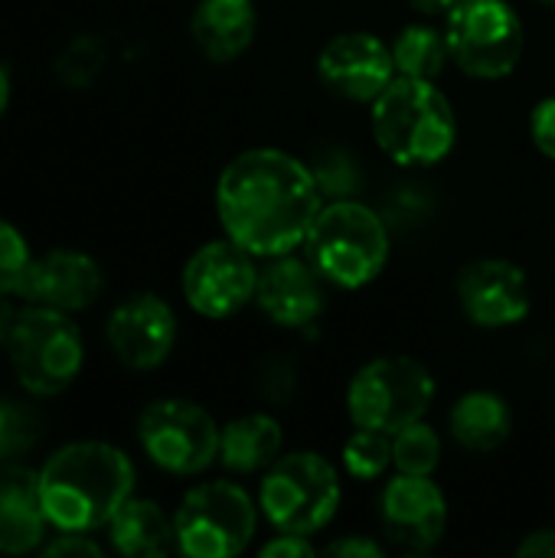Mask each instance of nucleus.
<instances>
[{
    "label": "nucleus",
    "instance_id": "obj_1",
    "mask_svg": "<svg viewBox=\"0 0 555 558\" xmlns=\"http://www.w3.org/2000/svg\"><path fill=\"white\" fill-rule=\"evenodd\" d=\"M321 206L317 173L272 147L232 157L216 183V213L226 239L255 258H278L301 248Z\"/></svg>",
    "mask_w": 555,
    "mask_h": 558
},
{
    "label": "nucleus",
    "instance_id": "obj_2",
    "mask_svg": "<svg viewBox=\"0 0 555 558\" xmlns=\"http://www.w3.org/2000/svg\"><path fill=\"white\" fill-rule=\"evenodd\" d=\"M131 494L134 464L121 448L105 441L65 445L39 471L43 513L59 533H92L108 526Z\"/></svg>",
    "mask_w": 555,
    "mask_h": 558
},
{
    "label": "nucleus",
    "instance_id": "obj_3",
    "mask_svg": "<svg viewBox=\"0 0 555 558\" xmlns=\"http://www.w3.org/2000/svg\"><path fill=\"white\" fill-rule=\"evenodd\" d=\"M373 137L399 167H435L458 141V118L435 82L396 75L373 101Z\"/></svg>",
    "mask_w": 555,
    "mask_h": 558
},
{
    "label": "nucleus",
    "instance_id": "obj_4",
    "mask_svg": "<svg viewBox=\"0 0 555 558\" xmlns=\"http://www.w3.org/2000/svg\"><path fill=\"white\" fill-rule=\"evenodd\" d=\"M304 255L324 281L357 291L383 275L389 262V229L376 209L340 196L321 206L304 239Z\"/></svg>",
    "mask_w": 555,
    "mask_h": 558
},
{
    "label": "nucleus",
    "instance_id": "obj_5",
    "mask_svg": "<svg viewBox=\"0 0 555 558\" xmlns=\"http://www.w3.org/2000/svg\"><path fill=\"white\" fill-rule=\"evenodd\" d=\"M340 494V474L324 454L294 451L265 471L258 510L278 533L314 536L337 517Z\"/></svg>",
    "mask_w": 555,
    "mask_h": 558
},
{
    "label": "nucleus",
    "instance_id": "obj_6",
    "mask_svg": "<svg viewBox=\"0 0 555 558\" xmlns=\"http://www.w3.org/2000/svg\"><path fill=\"white\" fill-rule=\"evenodd\" d=\"M7 353L20 386L29 396H59L82 373L85 347L69 314L52 307H23L13 314Z\"/></svg>",
    "mask_w": 555,
    "mask_h": 558
},
{
    "label": "nucleus",
    "instance_id": "obj_7",
    "mask_svg": "<svg viewBox=\"0 0 555 558\" xmlns=\"http://www.w3.org/2000/svg\"><path fill=\"white\" fill-rule=\"evenodd\" d=\"M435 402V376L412 356H379L357 369L347 386V415L357 428L396 435L425 418Z\"/></svg>",
    "mask_w": 555,
    "mask_h": 558
},
{
    "label": "nucleus",
    "instance_id": "obj_8",
    "mask_svg": "<svg viewBox=\"0 0 555 558\" xmlns=\"http://www.w3.org/2000/svg\"><path fill=\"white\" fill-rule=\"evenodd\" d=\"M177 549L190 558H232L249 549L258 507L232 481H206L186 490L173 517Z\"/></svg>",
    "mask_w": 555,
    "mask_h": 558
},
{
    "label": "nucleus",
    "instance_id": "obj_9",
    "mask_svg": "<svg viewBox=\"0 0 555 558\" xmlns=\"http://www.w3.org/2000/svg\"><path fill=\"white\" fill-rule=\"evenodd\" d=\"M445 39L451 62L471 78H507L527 49L520 13L507 0H461L448 13Z\"/></svg>",
    "mask_w": 555,
    "mask_h": 558
},
{
    "label": "nucleus",
    "instance_id": "obj_10",
    "mask_svg": "<svg viewBox=\"0 0 555 558\" xmlns=\"http://www.w3.org/2000/svg\"><path fill=\"white\" fill-rule=\"evenodd\" d=\"M219 425L190 399H157L137 418L144 454L167 474L193 477L219 461Z\"/></svg>",
    "mask_w": 555,
    "mask_h": 558
},
{
    "label": "nucleus",
    "instance_id": "obj_11",
    "mask_svg": "<svg viewBox=\"0 0 555 558\" xmlns=\"http://www.w3.org/2000/svg\"><path fill=\"white\" fill-rule=\"evenodd\" d=\"M180 284L186 304L200 317L226 320L255 301V288H258L255 255L236 245L232 239L206 242L183 265Z\"/></svg>",
    "mask_w": 555,
    "mask_h": 558
},
{
    "label": "nucleus",
    "instance_id": "obj_12",
    "mask_svg": "<svg viewBox=\"0 0 555 558\" xmlns=\"http://www.w3.org/2000/svg\"><path fill=\"white\" fill-rule=\"evenodd\" d=\"M317 75L330 95L373 105L396 78L393 46H386L376 33H340L327 39V46L321 49Z\"/></svg>",
    "mask_w": 555,
    "mask_h": 558
},
{
    "label": "nucleus",
    "instance_id": "obj_13",
    "mask_svg": "<svg viewBox=\"0 0 555 558\" xmlns=\"http://www.w3.org/2000/svg\"><path fill=\"white\" fill-rule=\"evenodd\" d=\"M458 304L481 330L517 327L530 314L527 271L507 258H478L458 271Z\"/></svg>",
    "mask_w": 555,
    "mask_h": 558
},
{
    "label": "nucleus",
    "instance_id": "obj_14",
    "mask_svg": "<svg viewBox=\"0 0 555 558\" xmlns=\"http://www.w3.org/2000/svg\"><path fill=\"white\" fill-rule=\"evenodd\" d=\"M105 337L121 366L137 373L157 369L160 363H167L177 343V314L164 298L141 291L124 298L111 311L105 324Z\"/></svg>",
    "mask_w": 555,
    "mask_h": 558
},
{
    "label": "nucleus",
    "instance_id": "obj_15",
    "mask_svg": "<svg viewBox=\"0 0 555 558\" xmlns=\"http://www.w3.org/2000/svg\"><path fill=\"white\" fill-rule=\"evenodd\" d=\"M383 533L406 553H432L448 530V500L432 477L399 474L379 497Z\"/></svg>",
    "mask_w": 555,
    "mask_h": 558
},
{
    "label": "nucleus",
    "instance_id": "obj_16",
    "mask_svg": "<svg viewBox=\"0 0 555 558\" xmlns=\"http://www.w3.org/2000/svg\"><path fill=\"white\" fill-rule=\"evenodd\" d=\"M101 268L85 252L72 248H52L43 258H33L26 268V278L16 291L26 304L52 307L62 314L85 311L101 294Z\"/></svg>",
    "mask_w": 555,
    "mask_h": 558
},
{
    "label": "nucleus",
    "instance_id": "obj_17",
    "mask_svg": "<svg viewBox=\"0 0 555 558\" xmlns=\"http://www.w3.org/2000/svg\"><path fill=\"white\" fill-rule=\"evenodd\" d=\"M255 304L272 324L285 330H301L314 324L324 311V278L314 271L307 258H268L265 271H258Z\"/></svg>",
    "mask_w": 555,
    "mask_h": 558
},
{
    "label": "nucleus",
    "instance_id": "obj_18",
    "mask_svg": "<svg viewBox=\"0 0 555 558\" xmlns=\"http://www.w3.org/2000/svg\"><path fill=\"white\" fill-rule=\"evenodd\" d=\"M46 513L39 500V471L7 464L0 468V553L23 556L43 546Z\"/></svg>",
    "mask_w": 555,
    "mask_h": 558
},
{
    "label": "nucleus",
    "instance_id": "obj_19",
    "mask_svg": "<svg viewBox=\"0 0 555 558\" xmlns=\"http://www.w3.org/2000/svg\"><path fill=\"white\" fill-rule=\"evenodd\" d=\"M258 13L252 0H200L190 16V36L196 49L216 62H236L255 39Z\"/></svg>",
    "mask_w": 555,
    "mask_h": 558
},
{
    "label": "nucleus",
    "instance_id": "obj_20",
    "mask_svg": "<svg viewBox=\"0 0 555 558\" xmlns=\"http://www.w3.org/2000/svg\"><path fill=\"white\" fill-rule=\"evenodd\" d=\"M448 428H451V438L464 451L491 454V451L504 448L507 438L514 435V412H510L504 396L487 392V389H474V392H464L451 405Z\"/></svg>",
    "mask_w": 555,
    "mask_h": 558
},
{
    "label": "nucleus",
    "instance_id": "obj_21",
    "mask_svg": "<svg viewBox=\"0 0 555 558\" xmlns=\"http://www.w3.org/2000/svg\"><path fill=\"white\" fill-rule=\"evenodd\" d=\"M281 445H285V432L278 418L265 412H252L232 418L219 432V464L236 474H258L281 458Z\"/></svg>",
    "mask_w": 555,
    "mask_h": 558
},
{
    "label": "nucleus",
    "instance_id": "obj_22",
    "mask_svg": "<svg viewBox=\"0 0 555 558\" xmlns=\"http://www.w3.org/2000/svg\"><path fill=\"white\" fill-rule=\"evenodd\" d=\"M108 539L114 553L128 558H160L177 546L173 520L154 500L128 497L108 520Z\"/></svg>",
    "mask_w": 555,
    "mask_h": 558
},
{
    "label": "nucleus",
    "instance_id": "obj_23",
    "mask_svg": "<svg viewBox=\"0 0 555 558\" xmlns=\"http://www.w3.org/2000/svg\"><path fill=\"white\" fill-rule=\"evenodd\" d=\"M451 59L448 39L445 33H438L435 26H422L412 23L406 26L396 43H393V62H396V75L406 78H422V82H435L445 65Z\"/></svg>",
    "mask_w": 555,
    "mask_h": 558
},
{
    "label": "nucleus",
    "instance_id": "obj_24",
    "mask_svg": "<svg viewBox=\"0 0 555 558\" xmlns=\"http://www.w3.org/2000/svg\"><path fill=\"white\" fill-rule=\"evenodd\" d=\"M393 464L399 474L432 477L442 464V438L422 418L393 435Z\"/></svg>",
    "mask_w": 555,
    "mask_h": 558
},
{
    "label": "nucleus",
    "instance_id": "obj_25",
    "mask_svg": "<svg viewBox=\"0 0 555 558\" xmlns=\"http://www.w3.org/2000/svg\"><path fill=\"white\" fill-rule=\"evenodd\" d=\"M343 468L353 481H376L393 468V435L357 428L343 445Z\"/></svg>",
    "mask_w": 555,
    "mask_h": 558
},
{
    "label": "nucleus",
    "instance_id": "obj_26",
    "mask_svg": "<svg viewBox=\"0 0 555 558\" xmlns=\"http://www.w3.org/2000/svg\"><path fill=\"white\" fill-rule=\"evenodd\" d=\"M43 435V418L36 415L33 405L0 396V461H16L23 458Z\"/></svg>",
    "mask_w": 555,
    "mask_h": 558
},
{
    "label": "nucleus",
    "instance_id": "obj_27",
    "mask_svg": "<svg viewBox=\"0 0 555 558\" xmlns=\"http://www.w3.org/2000/svg\"><path fill=\"white\" fill-rule=\"evenodd\" d=\"M105 59H108L105 43H101L98 36H92V33H82V36H75V39L62 49V56H59V62H56V72H59V78H62L65 85L85 88V85L101 72Z\"/></svg>",
    "mask_w": 555,
    "mask_h": 558
},
{
    "label": "nucleus",
    "instance_id": "obj_28",
    "mask_svg": "<svg viewBox=\"0 0 555 558\" xmlns=\"http://www.w3.org/2000/svg\"><path fill=\"white\" fill-rule=\"evenodd\" d=\"M29 262L33 258H29L26 239L7 219H0V294H16L20 291Z\"/></svg>",
    "mask_w": 555,
    "mask_h": 558
},
{
    "label": "nucleus",
    "instance_id": "obj_29",
    "mask_svg": "<svg viewBox=\"0 0 555 558\" xmlns=\"http://www.w3.org/2000/svg\"><path fill=\"white\" fill-rule=\"evenodd\" d=\"M530 137L540 147V154H546L555 160V98H543L533 114H530Z\"/></svg>",
    "mask_w": 555,
    "mask_h": 558
},
{
    "label": "nucleus",
    "instance_id": "obj_30",
    "mask_svg": "<svg viewBox=\"0 0 555 558\" xmlns=\"http://www.w3.org/2000/svg\"><path fill=\"white\" fill-rule=\"evenodd\" d=\"M43 556H85L98 558L101 546L88 539V533H59L49 546H43Z\"/></svg>",
    "mask_w": 555,
    "mask_h": 558
},
{
    "label": "nucleus",
    "instance_id": "obj_31",
    "mask_svg": "<svg viewBox=\"0 0 555 558\" xmlns=\"http://www.w3.org/2000/svg\"><path fill=\"white\" fill-rule=\"evenodd\" d=\"M317 549L311 546V536H294V533H278L275 539H268L262 546V558H301L314 556Z\"/></svg>",
    "mask_w": 555,
    "mask_h": 558
},
{
    "label": "nucleus",
    "instance_id": "obj_32",
    "mask_svg": "<svg viewBox=\"0 0 555 558\" xmlns=\"http://www.w3.org/2000/svg\"><path fill=\"white\" fill-rule=\"evenodd\" d=\"M324 553H327V556H343V558L386 556V549H383V546H376V543H373V539H366V536H347V539H337V543H330Z\"/></svg>",
    "mask_w": 555,
    "mask_h": 558
},
{
    "label": "nucleus",
    "instance_id": "obj_33",
    "mask_svg": "<svg viewBox=\"0 0 555 558\" xmlns=\"http://www.w3.org/2000/svg\"><path fill=\"white\" fill-rule=\"evenodd\" d=\"M520 558H555V530H536L530 533L520 546H517Z\"/></svg>",
    "mask_w": 555,
    "mask_h": 558
},
{
    "label": "nucleus",
    "instance_id": "obj_34",
    "mask_svg": "<svg viewBox=\"0 0 555 558\" xmlns=\"http://www.w3.org/2000/svg\"><path fill=\"white\" fill-rule=\"evenodd\" d=\"M461 0H409V7H415L425 16H448Z\"/></svg>",
    "mask_w": 555,
    "mask_h": 558
},
{
    "label": "nucleus",
    "instance_id": "obj_35",
    "mask_svg": "<svg viewBox=\"0 0 555 558\" xmlns=\"http://www.w3.org/2000/svg\"><path fill=\"white\" fill-rule=\"evenodd\" d=\"M10 324H13V307L7 304V294H0V343H7Z\"/></svg>",
    "mask_w": 555,
    "mask_h": 558
},
{
    "label": "nucleus",
    "instance_id": "obj_36",
    "mask_svg": "<svg viewBox=\"0 0 555 558\" xmlns=\"http://www.w3.org/2000/svg\"><path fill=\"white\" fill-rule=\"evenodd\" d=\"M7 105H10V75H7V69L0 65V118H3Z\"/></svg>",
    "mask_w": 555,
    "mask_h": 558
},
{
    "label": "nucleus",
    "instance_id": "obj_37",
    "mask_svg": "<svg viewBox=\"0 0 555 558\" xmlns=\"http://www.w3.org/2000/svg\"><path fill=\"white\" fill-rule=\"evenodd\" d=\"M540 3H546V7H555V0H540Z\"/></svg>",
    "mask_w": 555,
    "mask_h": 558
}]
</instances>
